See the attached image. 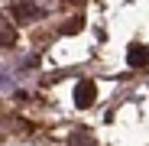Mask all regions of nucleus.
Instances as JSON below:
<instances>
[{"label": "nucleus", "instance_id": "nucleus-1", "mask_svg": "<svg viewBox=\"0 0 149 146\" xmlns=\"http://www.w3.org/2000/svg\"><path fill=\"white\" fill-rule=\"evenodd\" d=\"M91 101H94V85L91 81H81L78 88H74V104H78V107H91Z\"/></svg>", "mask_w": 149, "mask_h": 146}, {"label": "nucleus", "instance_id": "nucleus-2", "mask_svg": "<svg viewBox=\"0 0 149 146\" xmlns=\"http://www.w3.org/2000/svg\"><path fill=\"white\" fill-rule=\"evenodd\" d=\"M127 62L133 65V68H143V65H149V49H130V55H127Z\"/></svg>", "mask_w": 149, "mask_h": 146}]
</instances>
